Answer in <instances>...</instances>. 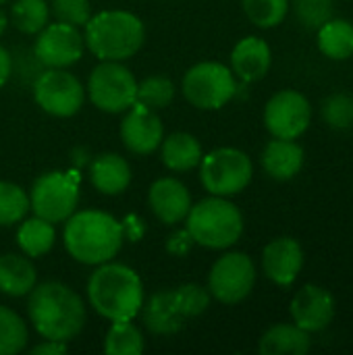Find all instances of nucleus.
Masks as SVG:
<instances>
[{
  "mask_svg": "<svg viewBox=\"0 0 353 355\" xmlns=\"http://www.w3.org/2000/svg\"><path fill=\"white\" fill-rule=\"evenodd\" d=\"M144 324L154 335H175L183 329L185 318L177 312L173 291H158L141 306Z\"/></svg>",
  "mask_w": 353,
  "mask_h": 355,
  "instance_id": "21",
  "label": "nucleus"
},
{
  "mask_svg": "<svg viewBox=\"0 0 353 355\" xmlns=\"http://www.w3.org/2000/svg\"><path fill=\"white\" fill-rule=\"evenodd\" d=\"M89 306L106 320H133L144 306V285L137 272L125 264L104 262L87 283Z\"/></svg>",
  "mask_w": 353,
  "mask_h": 355,
  "instance_id": "2",
  "label": "nucleus"
},
{
  "mask_svg": "<svg viewBox=\"0 0 353 355\" xmlns=\"http://www.w3.org/2000/svg\"><path fill=\"white\" fill-rule=\"evenodd\" d=\"M304 266L302 245L291 237H279L264 248L262 270L279 287H289L295 283Z\"/></svg>",
  "mask_w": 353,
  "mask_h": 355,
  "instance_id": "16",
  "label": "nucleus"
},
{
  "mask_svg": "<svg viewBox=\"0 0 353 355\" xmlns=\"http://www.w3.org/2000/svg\"><path fill=\"white\" fill-rule=\"evenodd\" d=\"M79 202V183L75 175L52 171L35 179L29 193V208L48 223L67 220Z\"/></svg>",
  "mask_w": 353,
  "mask_h": 355,
  "instance_id": "9",
  "label": "nucleus"
},
{
  "mask_svg": "<svg viewBox=\"0 0 353 355\" xmlns=\"http://www.w3.org/2000/svg\"><path fill=\"white\" fill-rule=\"evenodd\" d=\"M256 283V266L243 252H229L221 256L208 277V289L221 304L233 306L243 302Z\"/></svg>",
  "mask_w": 353,
  "mask_h": 355,
  "instance_id": "10",
  "label": "nucleus"
},
{
  "mask_svg": "<svg viewBox=\"0 0 353 355\" xmlns=\"http://www.w3.org/2000/svg\"><path fill=\"white\" fill-rule=\"evenodd\" d=\"M312 121V106L302 92L283 89L275 94L264 108V125L273 137L298 139Z\"/></svg>",
  "mask_w": 353,
  "mask_h": 355,
  "instance_id": "12",
  "label": "nucleus"
},
{
  "mask_svg": "<svg viewBox=\"0 0 353 355\" xmlns=\"http://www.w3.org/2000/svg\"><path fill=\"white\" fill-rule=\"evenodd\" d=\"M27 345V327L12 310L0 306V355L19 354Z\"/></svg>",
  "mask_w": 353,
  "mask_h": 355,
  "instance_id": "30",
  "label": "nucleus"
},
{
  "mask_svg": "<svg viewBox=\"0 0 353 355\" xmlns=\"http://www.w3.org/2000/svg\"><path fill=\"white\" fill-rule=\"evenodd\" d=\"M241 6L254 25L268 29L277 27L285 19L289 10V0H241Z\"/></svg>",
  "mask_w": 353,
  "mask_h": 355,
  "instance_id": "31",
  "label": "nucleus"
},
{
  "mask_svg": "<svg viewBox=\"0 0 353 355\" xmlns=\"http://www.w3.org/2000/svg\"><path fill=\"white\" fill-rule=\"evenodd\" d=\"M310 347V333L298 324H277L268 329L258 343L262 355H304Z\"/></svg>",
  "mask_w": 353,
  "mask_h": 355,
  "instance_id": "22",
  "label": "nucleus"
},
{
  "mask_svg": "<svg viewBox=\"0 0 353 355\" xmlns=\"http://www.w3.org/2000/svg\"><path fill=\"white\" fill-rule=\"evenodd\" d=\"M33 54L48 69L71 67L83 54V35L75 25L56 21L40 31Z\"/></svg>",
  "mask_w": 353,
  "mask_h": 355,
  "instance_id": "13",
  "label": "nucleus"
},
{
  "mask_svg": "<svg viewBox=\"0 0 353 355\" xmlns=\"http://www.w3.org/2000/svg\"><path fill=\"white\" fill-rule=\"evenodd\" d=\"M37 106L52 116H73L83 106V85L64 69H46L33 83Z\"/></svg>",
  "mask_w": 353,
  "mask_h": 355,
  "instance_id": "11",
  "label": "nucleus"
},
{
  "mask_svg": "<svg viewBox=\"0 0 353 355\" xmlns=\"http://www.w3.org/2000/svg\"><path fill=\"white\" fill-rule=\"evenodd\" d=\"M89 100L104 112H123L135 104L137 81L121 60H102L87 81Z\"/></svg>",
  "mask_w": 353,
  "mask_h": 355,
  "instance_id": "7",
  "label": "nucleus"
},
{
  "mask_svg": "<svg viewBox=\"0 0 353 355\" xmlns=\"http://www.w3.org/2000/svg\"><path fill=\"white\" fill-rule=\"evenodd\" d=\"M104 352L108 355H139L144 352V337L131 320H114L106 335Z\"/></svg>",
  "mask_w": 353,
  "mask_h": 355,
  "instance_id": "27",
  "label": "nucleus"
},
{
  "mask_svg": "<svg viewBox=\"0 0 353 355\" xmlns=\"http://www.w3.org/2000/svg\"><path fill=\"white\" fill-rule=\"evenodd\" d=\"M264 171L277 181L293 179L304 166V148L293 139H270L262 152Z\"/></svg>",
  "mask_w": 353,
  "mask_h": 355,
  "instance_id": "19",
  "label": "nucleus"
},
{
  "mask_svg": "<svg viewBox=\"0 0 353 355\" xmlns=\"http://www.w3.org/2000/svg\"><path fill=\"white\" fill-rule=\"evenodd\" d=\"M29 212V196L15 183L0 181V227H10Z\"/></svg>",
  "mask_w": 353,
  "mask_h": 355,
  "instance_id": "29",
  "label": "nucleus"
},
{
  "mask_svg": "<svg viewBox=\"0 0 353 355\" xmlns=\"http://www.w3.org/2000/svg\"><path fill=\"white\" fill-rule=\"evenodd\" d=\"M254 175L252 160L237 148H218L200 160V181L212 196H235L241 193Z\"/></svg>",
  "mask_w": 353,
  "mask_h": 355,
  "instance_id": "6",
  "label": "nucleus"
},
{
  "mask_svg": "<svg viewBox=\"0 0 353 355\" xmlns=\"http://www.w3.org/2000/svg\"><path fill=\"white\" fill-rule=\"evenodd\" d=\"M273 62V54L268 44L262 37L248 35L239 40L231 52V71L246 83L260 81Z\"/></svg>",
  "mask_w": 353,
  "mask_h": 355,
  "instance_id": "18",
  "label": "nucleus"
},
{
  "mask_svg": "<svg viewBox=\"0 0 353 355\" xmlns=\"http://www.w3.org/2000/svg\"><path fill=\"white\" fill-rule=\"evenodd\" d=\"M175 96V85L169 77L162 75H152L146 77L141 83H137V98L135 102L152 108V110H160L166 108L171 104Z\"/></svg>",
  "mask_w": 353,
  "mask_h": 355,
  "instance_id": "32",
  "label": "nucleus"
},
{
  "mask_svg": "<svg viewBox=\"0 0 353 355\" xmlns=\"http://www.w3.org/2000/svg\"><path fill=\"white\" fill-rule=\"evenodd\" d=\"M50 6L46 0H17L10 6V19L12 25L27 35L40 33L48 25Z\"/></svg>",
  "mask_w": 353,
  "mask_h": 355,
  "instance_id": "28",
  "label": "nucleus"
},
{
  "mask_svg": "<svg viewBox=\"0 0 353 355\" xmlns=\"http://www.w3.org/2000/svg\"><path fill=\"white\" fill-rule=\"evenodd\" d=\"M148 202L154 216L164 225H177L185 220L191 208V196L187 187L173 177H162L154 181L148 193Z\"/></svg>",
  "mask_w": 353,
  "mask_h": 355,
  "instance_id": "17",
  "label": "nucleus"
},
{
  "mask_svg": "<svg viewBox=\"0 0 353 355\" xmlns=\"http://www.w3.org/2000/svg\"><path fill=\"white\" fill-rule=\"evenodd\" d=\"M121 231H123V239L139 241L146 235V223L137 214H127L121 220Z\"/></svg>",
  "mask_w": 353,
  "mask_h": 355,
  "instance_id": "38",
  "label": "nucleus"
},
{
  "mask_svg": "<svg viewBox=\"0 0 353 355\" xmlns=\"http://www.w3.org/2000/svg\"><path fill=\"white\" fill-rule=\"evenodd\" d=\"M33 329L50 341H71L85 327L83 300L62 283H42L29 291L27 304Z\"/></svg>",
  "mask_w": 353,
  "mask_h": 355,
  "instance_id": "1",
  "label": "nucleus"
},
{
  "mask_svg": "<svg viewBox=\"0 0 353 355\" xmlns=\"http://www.w3.org/2000/svg\"><path fill=\"white\" fill-rule=\"evenodd\" d=\"M318 48L331 60H347L353 56V23L345 19H329L318 27Z\"/></svg>",
  "mask_w": 353,
  "mask_h": 355,
  "instance_id": "25",
  "label": "nucleus"
},
{
  "mask_svg": "<svg viewBox=\"0 0 353 355\" xmlns=\"http://www.w3.org/2000/svg\"><path fill=\"white\" fill-rule=\"evenodd\" d=\"M64 352H67V343L46 339L44 343H40V345H35L31 349V355H60L64 354Z\"/></svg>",
  "mask_w": 353,
  "mask_h": 355,
  "instance_id": "39",
  "label": "nucleus"
},
{
  "mask_svg": "<svg viewBox=\"0 0 353 355\" xmlns=\"http://www.w3.org/2000/svg\"><path fill=\"white\" fill-rule=\"evenodd\" d=\"M146 29L129 10H102L85 23V44L100 60H127L144 44Z\"/></svg>",
  "mask_w": 353,
  "mask_h": 355,
  "instance_id": "4",
  "label": "nucleus"
},
{
  "mask_svg": "<svg viewBox=\"0 0 353 355\" xmlns=\"http://www.w3.org/2000/svg\"><path fill=\"white\" fill-rule=\"evenodd\" d=\"M54 239H56L54 225L40 216L25 220L17 231V243L23 250V254H27L29 258H40L48 254L54 245Z\"/></svg>",
  "mask_w": 353,
  "mask_h": 355,
  "instance_id": "26",
  "label": "nucleus"
},
{
  "mask_svg": "<svg viewBox=\"0 0 353 355\" xmlns=\"http://www.w3.org/2000/svg\"><path fill=\"white\" fill-rule=\"evenodd\" d=\"M92 185L104 196H119L131 183V168L119 154H100L89 166Z\"/></svg>",
  "mask_w": 353,
  "mask_h": 355,
  "instance_id": "20",
  "label": "nucleus"
},
{
  "mask_svg": "<svg viewBox=\"0 0 353 355\" xmlns=\"http://www.w3.org/2000/svg\"><path fill=\"white\" fill-rule=\"evenodd\" d=\"M322 121L333 129H352L353 127V96L350 94H331L320 108Z\"/></svg>",
  "mask_w": 353,
  "mask_h": 355,
  "instance_id": "34",
  "label": "nucleus"
},
{
  "mask_svg": "<svg viewBox=\"0 0 353 355\" xmlns=\"http://www.w3.org/2000/svg\"><path fill=\"white\" fill-rule=\"evenodd\" d=\"M67 220L62 239L69 256L77 262L98 266L110 262L119 254L123 245V231L121 223L108 212L83 210L71 214Z\"/></svg>",
  "mask_w": 353,
  "mask_h": 355,
  "instance_id": "3",
  "label": "nucleus"
},
{
  "mask_svg": "<svg viewBox=\"0 0 353 355\" xmlns=\"http://www.w3.org/2000/svg\"><path fill=\"white\" fill-rule=\"evenodd\" d=\"M185 218V229L191 233L193 241L208 250H227L235 245L243 233V216L239 208L221 196L191 204Z\"/></svg>",
  "mask_w": 353,
  "mask_h": 355,
  "instance_id": "5",
  "label": "nucleus"
},
{
  "mask_svg": "<svg viewBox=\"0 0 353 355\" xmlns=\"http://www.w3.org/2000/svg\"><path fill=\"white\" fill-rule=\"evenodd\" d=\"M193 243H196V241H193L191 233H189L187 229H181V231H175V233L169 237V241H166V252L173 254V256H177V258H181V256H185V254L191 252Z\"/></svg>",
  "mask_w": 353,
  "mask_h": 355,
  "instance_id": "37",
  "label": "nucleus"
},
{
  "mask_svg": "<svg viewBox=\"0 0 353 355\" xmlns=\"http://www.w3.org/2000/svg\"><path fill=\"white\" fill-rule=\"evenodd\" d=\"M52 15L60 23L83 27L92 17L89 0H52Z\"/></svg>",
  "mask_w": 353,
  "mask_h": 355,
  "instance_id": "36",
  "label": "nucleus"
},
{
  "mask_svg": "<svg viewBox=\"0 0 353 355\" xmlns=\"http://www.w3.org/2000/svg\"><path fill=\"white\" fill-rule=\"evenodd\" d=\"M6 25H8V21H6V15H4V10L0 8V35L4 33V29H6Z\"/></svg>",
  "mask_w": 353,
  "mask_h": 355,
  "instance_id": "41",
  "label": "nucleus"
},
{
  "mask_svg": "<svg viewBox=\"0 0 353 355\" xmlns=\"http://www.w3.org/2000/svg\"><path fill=\"white\" fill-rule=\"evenodd\" d=\"M121 139L133 154H152L164 139V127L152 108L135 102L121 123Z\"/></svg>",
  "mask_w": 353,
  "mask_h": 355,
  "instance_id": "14",
  "label": "nucleus"
},
{
  "mask_svg": "<svg viewBox=\"0 0 353 355\" xmlns=\"http://www.w3.org/2000/svg\"><path fill=\"white\" fill-rule=\"evenodd\" d=\"M295 12L304 27L318 29L333 17V0H295Z\"/></svg>",
  "mask_w": 353,
  "mask_h": 355,
  "instance_id": "35",
  "label": "nucleus"
},
{
  "mask_svg": "<svg viewBox=\"0 0 353 355\" xmlns=\"http://www.w3.org/2000/svg\"><path fill=\"white\" fill-rule=\"evenodd\" d=\"M171 291H173L175 308L185 320L200 316L210 306V291H206L204 287H200L196 283H187V285H181Z\"/></svg>",
  "mask_w": 353,
  "mask_h": 355,
  "instance_id": "33",
  "label": "nucleus"
},
{
  "mask_svg": "<svg viewBox=\"0 0 353 355\" xmlns=\"http://www.w3.org/2000/svg\"><path fill=\"white\" fill-rule=\"evenodd\" d=\"M37 272L33 264L17 254L0 256V293L10 297L27 295L35 287Z\"/></svg>",
  "mask_w": 353,
  "mask_h": 355,
  "instance_id": "23",
  "label": "nucleus"
},
{
  "mask_svg": "<svg viewBox=\"0 0 353 355\" xmlns=\"http://www.w3.org/2000/svg\"><path fill=\"white\" fill-rule=\"evenodd\" d=\"M162 164L169 171L185 173L200 164L202 160V146L200 141L189 133H173L166 139H162V152H160Z\"/></svg>",
  "mask_w": 353,
  "mask_h": 355,
  "instance_id": "24",
  "label": "nucleus"
},
{
  "mask_svg": "<svg viewBox=\"0 0 353 355\" xmlns=\"http://www.w3.org/2000/svg\"><path fill=\"white\" fill-rule=\"evenodd\" d=\"M2 2H6V0H0V4H2Z\"/></svg>",
  "mask_w": 353,
  "mask_h": 355,
  "instance_id": "42",
  "label": "nucleus"
},
{
  "mask_svg": "<svg viewBox=\"0 0 353 355\" xmlns=\"http://www.w3.org/2000/svg\"><path fill=\"white\" fill-rule=\"evenodd\" d=\"M183 96L202 110L223 108L237 92L233 71L221 62H200L183 77Z\"/></svg>",
  "mask_w": 353,
  "mask_h": 355,
  "instance_id": "8",
  "label": "nucleus"
},
{
  "mask_svg": "<svg viewBox=\"0 0 353 355\" xmlns=\"http://www.w3.org/2000/svg\"><path fill=\"white\" fill-rule=\"evenodd\" d=\"M291 318L293 324L308 333H318L333 322L335 316V300L333 295L318 285L302 287L291 300Z\"/></svg>",
  "mask_w": 353,
  "mask_h": 355,
  "instance_id": "15",
  "label": "nucleus"
},
{
  "mask_svg": "<svg viewBox=\"0 0 353 355\" xmlns=\"http://www.w3.org/2000/svg\"><path fill=\"white\" fill-rule=\"evenodd\" d=\"M10 73H12V58L8 54V50L0 46V87L8 81Z\"/></svg>",
  "mask_w": 353,
  "mask_h": 355,
  "instance_id": "40",
  "label": "nucleus"
}]
</instances>
